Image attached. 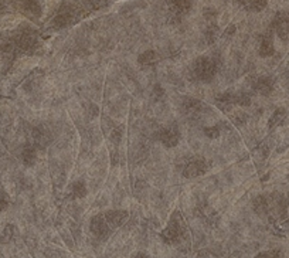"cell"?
<instances>
[{
  "instance_id": "cell-1",
  "label": "cell",
  "mask_w": 289,
  "mask_h": 258,
  "mask_svg": "<svg viewBox=\"0 0 289 258\" xmlns=\"http://www.w3.org/2000/svg\"><path fill=\"white\" fill-rule=\"evenodd\" d=\"M278 31L279 34L285 38L286 36H289V14L288 13H283L279 17V26H278Z\"/></svg>"
}]
</instances>
